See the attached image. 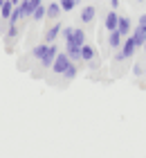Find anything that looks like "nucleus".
Instances as JSON below:
<instances>
[{
  "instance_id": "obj_16",
  "label": "nucleus",
  "mask_w": 146,
  "mask_h": 158,
  "mask_svg": "<svg viewBox=\"0 0 146 158\" xmlns=\"http://www.w3.org/2000/svg\"><path fill=\"white\" fill-rule=\"evenodd\" d=\"M47 45H49V43H38V45H34L32 48V56L41 61L43 56H45V52H47Z\"/></svg>"
},
{
  "instance_id": "obj_30",
  "label": "nucleus",
  "mask_w": 146,
  "mask_h": 158,
  "mask_svg": "<svg viewBox=\"0 0 146 158\" xmlns=\"http://www.w3.org/2000/svg\"><path fill=\"white\" fill-rule=\"evenodd\" d=\"M144 52H146V45H144Z\"/></svg>"
},
{
  "instance_id": "obj_4",
  "label": "nucleus",
  "mask_w": 146,
  "mask_h": 158,
  "mask_svg": "<svg viewBox=\"0 0 146 158\" xmlns=\"http://www.w3.org/2000/svg\"><path fill=\"white\" fill-rule=\"evenodd\" d=\"M119 52L124 54V59H130V56H135V52H137L135 41L130 39V36H126V39H124V43H121V50H119Z\"/></svg>"
},
{
  "instance_id": "obj_14",
  "label": "nucleus",
  "mask_w": 146,
  "mask_h": 158,
  "mask_svg": "<svg viewBox=\"0 0 146 158\" xmlns=\"http://www.w3.org/2000/svg\"><path fill=\"white\" fill-rule=\"evenodd\" d=\"M65 54L70 56V61H72V63H81V48L65 45Z\"/></svg>"
},
{
  "instance_id": "obj_1",
  "label": "nucleus",
  "mask_w": 146,
  "mask_h": 158,
  "mask_svg": "<svg viewBox=\"0 0 146 158\" xmlns=\"http://www.w3.org/2000/svg\"><path fill=\"white\" fill-rule=\"evenodd\" d=\"M70 63H72V61H70V56L65 54V50H63V52H58V54H56V59H54V63H52V73H54V75H61V77H63Z\"/></svg>"
},
{
  "instance_id": "obj_8",
  "label": "nucleus",
  "mask_w": 146,
  "mask_h": 158,
  "mask_svg": "<svg viewBox=\"0 0 146 158\" xmlns=\"http://www.w3.org/2000/svg\"><path fill=\"white\" fill-rule=\"evenodd\" d=\"M130 39L135 41L137 50H140V48H144V45H146V30H142V27H135V30L130 32Z\"/></svg>"
},
{
  "instance_id": "obj_11",
  "label": "nucleus",
  "mask_w": 146,
  "mask_h": 158,
  "mask_svg": "<svg viewBox=\"0 0 146 158\" xmlns=\"http://www.w3.org/2000/svg\"><path fill=\"white\" fill-rule=\"evenodd\" d=\"M121 43H124V36L119 32H108V45H110L112 50H121Z\"/></svg>"
},
{
  "instance_id": "obj_17",
  "label": "nucleus",
  "mask_w": 146,
  "mask_h": 158,
  "mask_svg": "<svg viewBox=\"0 0 146 158\" xmlns=\"http://www.w3.org/2000/svg\"><path fill=\"white\" fill-rule=\"evenodd\" d=\"M79 2H81V0H58V5H61V11H72Z\"/></svg>"
},
{
  "instance_id": "obj_27",
  "label": "nucleus",
  "mask_w": 146,
  "mask_h": 158,
  "mask_svg": "<svg viewBox=\"0 0 146 158\" xmlns=\"http://www.w3.org/2000/svg\"><path fill=\"white\" fill-rule=\"evenodd\" d=\"M11 2H14V5H18V2H20V0H11Z\"/></svg>"
},
{
  "instance_id": "obj_29",
  "label": "nucleus",
  "mask_w": 146,
  "mask_h": 158,
  "mask_svg": "<svg viewBox=\"0 0 146 158\" xmlns=\"http://www.w3.org/2000/svg\"><path fill=\"white\" fill-rule=\"evenodd\" d=\"M144 77H146V70H144Z\"/></svg>"
},
{
  "instance_id": "obj_26",
  "label": "nucleus",
  "mask_w": 146,
  "mask_h": 158,
  "mask_svg": "<svg viewBox=\"0 0 146 158\" xmlns=\"http://www.w3.org/2000/svg\"><path fill=\"white\" fill-rule=\"evenodd\" d=\"M115 61H124V54L119 52V50H117V54H115Z\"/></svg>"
},
{
  "instance_id": "obj_12",
  "label": "nucleus",
  "mask_w": 146,
  "mask_h": 158,
  "mask_svg": "<svg viewBox=\"0 0 146 158\" xmlns=\"http://www.w3.org/2000/svg\"><path fill=\"white\" fill-rule=\"evenodd\" d=\"M94 56H97V52H94V48L90 45V43H83V45H81V61L90 63V61H94Z\"/></svg>"
},
{
  "instance_id": "obj_28",
  "label": "nucleus",
  "mask_w": 146,
  "mask_h": 158,
  "mask_svg": "<svg viewBox=\"0 0 146 158\" xmlns=\"http://www.w3.org/2000/svg\"><path fill=\"white\" fill-rule=\"evenodd\" d=\"M2 5H5V0H0V7H2Z\"/></svg>"
},
{
  "instance_id": "obj_9",
  "label": "nucleus",
  "mask_w": 146,
  "mask_h": 158,
  "mask_svg": "<svg viewBox=\"0 0 146 158\" xmlns=\"http://www.w3.org/2000/svg\"><path fill=\"white\" fill-rule=\"evenodd\" d=\"M16 9H18V14H20V18H32V11H34L32 0H20V2L16 5Z\"/></svg>"
},
{
  "instance_id": "obj_13",
  "label": "nucleus",
  "mask_w": 146,
  "mask_h": 158,
  "mask_svg": "<svg viewBox=\"0 0 146 158\" xmlns=\"http://www.w3.org/2000/svg\"><path fill=\"white\" fill-rule=\"evenodd\" d=\"M94 16H97V7H92V5H88V7H83L81 9V23H92L94 20Z\"/></svg>"
},
{
  "instance_id": "obj_2",
  "label": "nucleus",
  "mask_w": 146,
  "mask_h": 158,
  "mask_svg": "<svg viewBox=\"0 0 146 158\" xmlns=\"http://www.w3.org/2000/svg\"><path fill=\"white\" fill-rule=\"evenodd\" d=\"M58 52H61V50H58L56 43H49L45 56H43V59L38 61V63H41V68H52V63H54V59H56V54H58Z\"/></svg>"
},
{
  "instance_id": "obj_21",
  "label": "nucleus",
  "mask_w": 146,
  "mask_h": 158,
  "mask_svg": "<svg viewBox=\"0 0 146 158\" xmlns=\"http://www.w3.org/2000/svg\"><path fill=\"white\" fill-rule=\"evenodd\" d=\"M18 20H23V18H20L18 9H16V7H14V11H11V18L7 20V25H18Z\"/></svg>"
},
{
  "instance_id": "obj_19",
  "label": "nucleus",
  "mask_w": 146,
  "mask_h": 158,
  "mask_svg": "<svg viewBox=\"0 0 146 158\" xmlns=\"http://www.w3.org/2000/svg\"><path fill=\"white\" fill-rule=\"evenodd\" d=\"M5 36L9 39V41H11V39H16V36H18V25H7V32H5Z\"/></svg>"
},
{
  "instance_id": "obj_22",
  "label": "nucleus",
  "mask_w": 146,
  "mask_h": 158,
  "mask_svg": "<svg viewBox=\"0 0 146 158\" xmlns=\"http://www.w3.org/2000/svg\"><path fill=\"white\" fill-rule=\"evenodd\" d=\"M72 30H74V27H70V25H68V27H63V30H61V36H63V41H68V39L72 36Z\"/></svg>"
},
{
  "instance_id": "obj_10",
  "label": "nucleus",
  "mask_w": 146,
  "mask_h": 158,
  "mask_svg": "<svg viewBox=\"0 0 146 158\" xmlns=\"http://www.w3.org/2000/svg\"><path fill=\"white\" fill-rule=\"evenodd\" d=\"M61 5L58 2H49L47 7H45V18H52V20H58V16H61Z\"/></svg>"
},
{
  "instance_id": "obj_24",
  "label": "nucleus",
  "mask_w": 146,
  "mask_h": 158,
  "mask_svg": "<svg viewBox=\"0 0 146 158\" xmlns=\"http://www.w3.org/2000/svg\"><path fill=\"white\" fill-rule=\"evenodd\" d=\"M133 73H135V75H137V77H142V75H144V68H142V66H140V63H137V66H135V68H133Z\"/></svg>"
},
{
  "instance_id": "obj_7",
  "label": "nucleus",
  "mask_w": 146,
  "mask_h": 158,
  "mask_svg": "<svg viewBox=\"0 0 146 158\" xmlns=\"http://www.w3.org/2000/svg\"><path fill=\"white\" fill-rule=\"evenodd\" d=\"M117 23H119V14H117L115 9H110V11H108V14H106V20H104V27H106V30H108V32H115V30H117Z\"/></svg>"
},
{
  "instance_id": "obj_18",
  "label": "nucleus",
  "mask_w": 146,
  "mask_h": 158,
  "mask_svg": "<svg viewBox=\"0 0 146 158\" xmlns=\"http://www.w3.org/2000/svg\"><path fill=\"white\" fill-rule=\"evenodd\" d=\"M43 18H45V5L36 7V9L32 11V20H43Z\"/></svg>"
},
{
  "instance_id": "obj_20",
  "label": "nucleus",
  "mask_w": 146,
  "mask_h": 158,
  "mask_svg": "<svg viewBox=\"0 0 146 158\" xmlns=\"http://www.w3.org/2000/svg\"><path fill=\"white\" fill-rule=\"evenodd\" d=\"M77 73H79V70H77V63H70L63 77H65V79H74V77H77Z\"/></svg>"
},
{
  "instance_id": "obj_23",
  "label": "nucleus",
  "mask_w": 146,
  "mask_h": 158,
  "mask_svg": "<svg viewBox=\"0 0 146 158\" xmlns=\"http://www.w3.org/2000/svg\"><path fill=\"white\" fill-rule=\"evenodd\" d=\"M137 27L146 30V14H142V16H140V20H137Z\"/></svg>"
},
{
  "instance_id": "obj_3",
  "label": "nucleus",
  "mask_w": 146,
  "mask_h": 158,
  "mask_svg": "<svg viewBox=\"0 0 146 158\" xmlns=\"http://www.w3.org/2000/svg\"><path fill=\"white\" fill-rule=\"evenodd\" d=\"M83 43H88L85 41V30H81V27H74L72 30V36L65 41V45H74V48H81Z\"/></svg>"
},
{
  "instance_id": "obj_5",
  "label": "nucleus",
  "mask_w": 146,
  "mask_h": 158,
  "mask_svg": "<svg viewBox=\"0 0 146 158\" xmlns=\"http://www.w3.org/2000/svg\"><path fill=\"white\" fill-rule=\"evenodd\" d=\"M117 32H119L124 39L130 36V32H133V23H130V18H128V16H119V23H117Z\"/></svg>"
},
{
  "instance_id": "obj_6",
  "label": "nucleus",
  "mask_w": 146,
  "mask_h": 158,
  "mask_svg": "<svg viewBox=\"0 0 146 158\" xmlns=\"http://www.w3.org/2000/svg\"><path fill=\"white\" fill-rule=\"evenodd\" d=\"M61 30H63V23H54V25H49V27H47V32H45V43H54L58 36H61Z\"/></svg>"
},
{
  "instance_id": "obj_25",
  "label": "nucleus",
  "mask_w": 146,
  "mask_h": 158,
  "mask_svg": "<svg viewBox=\"0 0 146 158\" xmlns=\"http://www.w3.org/2000/svg\"><path fill=\"white\" fill-rule=\"evenodd\" d=\"M117 7H119V0H110V9L117 11Z\"/></svg>"
},
{
  "instance_id": "obj_15",
  "label": "nucleus",
  "mask_w": 146,
  "mask_h": 158,
  "mask_svg": "<svg viewBox=\"0 0 146 158\" xmlns=\"http://www.w3.org/2000/svg\"><path fill=\"white\" fill-rule=\"evenodd\" d=\"M14 7H16V5H14L11 0H5V5L0 7V18H2L5 23H7L9 18H11V11H14Z\"/></svg>"
}]
</instances>
